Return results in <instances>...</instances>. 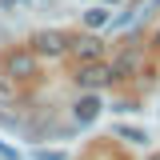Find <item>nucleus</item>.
<instances>
[{"label": "nucleus", "mask_w": 160, "mask_h": 160, "mask_svg": "<svg viewBox=\"0 0 160 160\" xmlns=\"http://www.w3.org/2000/svg\"><path fill=\"white\" fill-rule=\"evenodd\" d=\"M116 72H112V64H104V60H88V64H80L76 68V84L80 88H104V84H112Z\"/></svg>", "instance_id": "1"}, {"label": "nucleus", "mask_w": 160, "mask_h": 160, "mask_svg": "<svg viewBox=\"0 0 160 160\" xmlns=\"http://www.w3.org/2000/svg\"><path fill=\"white\" fill-rule=\"evenodd\" d=\"M68 48L80 56V64H88V60H100V52H104V44H100L96 36H76V40H68Z\"/></svg>", "instance_id": "4"}, {"label": "nucleus", "mask_w": 160, "mask_h": 160, "mask_svg": "<svg viewBox=\"0 0 160 160\" xmlns=\"http://www.w3.org/2000/svg\"><path fill=\"white\" fill-rule=\"evenodd\" d=\"M100 108H104V104H100L96 96H80L76 108H72V116H76V124H92V120L100 116Z\"/></svg>", "instance_id": "5"}, {"label": "nucleus", "mask_w": 160, "mask_h": 160, "mask_svg": "<svg viewBox=\"0 0 160 160\" xmlns=\"http://www.w3.org/2000/svg\"><path fill=\"white\" fill-rule=\"evenodd\" d=\"M112 132H116L120 140H128V144H144V140H148V132H144V128H132V124H116Z\"/></svg>", "instance_id": "6"}, {"label": "nucleus", "mask_w": 160, "mask_h": 160, "mask_svg": "<svg viewBox=\"0 0 160 160\" xmlns=\"http://www.w3.org/2000/svg\"><path fill=\"white\" fill-rule=\"evenodd\" d=\"M32 52L36 56H60V52H68V36L64 32H36L32 36Z\"/></svg>", "instance_id": "3"}, {"label": "nucleus", "mask_w": 160, "mask_h": 160, "mask_svg": "<svg viewBox=\"0 0 160 160\" xmlns=\"http://www.w3.org/2000/svg\"><path fill=\"white\" fill-rule=\"evenodd\" d=\"M156 44H160V36H156Z\"/></svg>", "instance_id": "11"}, {"label": "nucleus", "mask_w": 160, "mask_h": 160, "mask_svg": "<svg viewBox=\"0 0 160 160\" xmlns=\"http://www.w3.org/2000/svg\"><path fill=\"white\" fill-rule=\"evenodd\" d=\"M148 160H160V156H148Z\"/></svg>", "instance_id": "10"}, {"label": "nucleus", "mask_w": 160, "mask_h": 160, "mask_svg": "<svg viewBox=\"0 0 160 160\" xmlns=\"http://www.w3.org/2000/svg\"><path fill=\"white\" fill-rule=\"evenodd\" d=\"M4 72H8V76H16V80H28V76H36V52H32V48L8 52V56H4Z\"/></svg>", "instance_id": "2"}, {"label": "nucleus", "mask_w": 160, "mask_h": 160, "mask_svg": "<svg viewBox=\"0 0 160 160\" xmlns=\"http://www.w3.org/2000/svg\"><path fill=\"white\" fill-rule=\"evenodd\" d=\"M32 160H68V152H60V148H36Z\"/></svg>", "instance_id": "8"}, {"label": "nucleus", "mask_w": 160, "mask_h": 160, "mask_svg": "<svg viewBox=\"0 0 160 160\" xmlns=\"http://www.w3.org/2000/svg\"><path fill=\"white\" fill-rule=\"evenodd\" d=\"M84 24H88V28H104V24H108V8H88V12H84Z\"/></svg>", "instance_id": "7"}, {"label": "nucleus", "mask_w": 160, "mask_h": 160, "mask_svg": "<svg viewBox=\"0 0 160 160\" xmlns=\"http://www.w3.org/2000/svg\"><path fill=\"white\" fill-rule=\"evenodd\" d=\"M0 160H20V152L12 148V144H4V140H0Z\"/></svg>", "instance_id": "9"}]
</instances>
